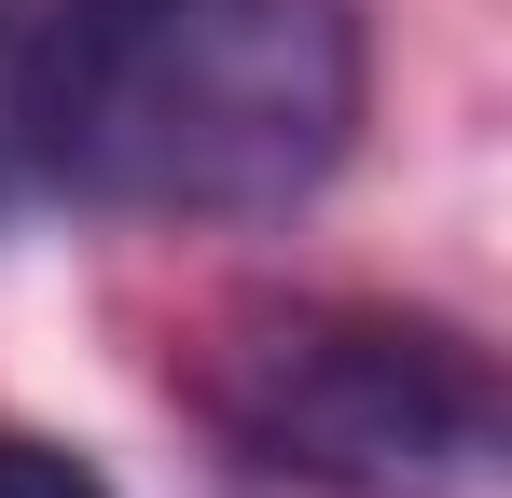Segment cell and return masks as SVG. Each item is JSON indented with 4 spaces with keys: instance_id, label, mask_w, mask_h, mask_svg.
Wrapping results in <instances>:
<instances>
[{
    "instance_id": "obj_3",
    "label": "cell",
    "mask_w": 512,
    "mask_h": 498,
    "mask_svg": "<svg viewBox=\"0 0 512 498\" xmlns=\"http://www.w3.org/2000/svg\"><path fill=\"white\" fill-rule=\"evenodd\" d=\"M139 14L153 0H0V222L70 194V153H84Z\"/></svg>"
},
{
    "instance_id": "obj_1",
    "label": "cell",
    "mask_w": 512,
    "mask_h": 498,
    "mask_svg": "<svg viewBox=\"0 0 512 498\" xmlns=\"http://www.w3.org/2000/svg\"><path fill=\"white\" fill-rule=\"evenodd\" d=\"M374 111L360 0H153L97 97L70 194L139 222H291Z\"/></svg>"
},
{
    "instance_id": "obj_2",
    "label": "cell",
    "mask_w": 512,
    "mask_h": 498,
    "mask_svg": "<svg viewBox=\"0 0 512 498\" xmlns=\"http://www.w3.org/2000/svg\"><path fill=\"white\" fill-rule=\"evenodd\" d=\"M236 457L319 498H512V402L457 319L402 305H291L208 360Z\"/></svg>"
},
{
    "instance_id": "obj_4",
    "label": "cell",
    "mask_w": 512,
    "mask_h": 498,
    "mask_svg": "<svg viewBox=\"0 0 512 498\" xmlns=\"http://www.w3.org/2000/svg\"><path fill=\"white\" fill-rule=\"evenodd\" d=\"M0 498H125L97 457H70V443H28V429H0Z\"/></svg>"
}]
</instances>
